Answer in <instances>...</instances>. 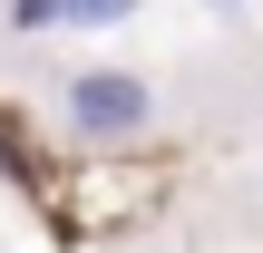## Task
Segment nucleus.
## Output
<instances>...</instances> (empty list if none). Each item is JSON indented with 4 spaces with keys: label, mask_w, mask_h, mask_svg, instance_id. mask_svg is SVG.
<instances>
[{
    "label": "nucleus",
    "mask_w": 263,
    "mask_h": 253,
    "mask_svg": "<svg viewBox=\"0 0 263 253\" xmlns=\"http://www.w3.org/2000/svg\"><path fill=\"white\" fill-rule=\"evenodd\" d=\"M146 0H59V29H117V20H137Z\"/></svg>",
    "instance_id": "2"
},
{
    "label": "nucleus",
    "mask_w": 263,
    "mask_h": 253,
    "mask_svg": "<svg viewBox=\"0 0 263 253\" xmlns=\"http://www.w3.org/2000/svg\"><path fill=\"white\" fill-rule=\"evenodd\" d=\"M0 20H10L20 39H39V29H59V0H0Z\"/></svg>",
    "instance_id": "3"
},
{
    "label": "nucleus",
    "mask_w": 263,
    "mask_h": 253,
    "mask_svg": "<svg viewBox=\"0 0 263 253\" xmlns=\"http://www.w3.org/2000/svg\"><path fill=\"white\" fill-rule=\"evenodd\" d=\"M59 127H68L78 146H127V137L156 127V88H146L137 68H78V78L59 88Z\"/></svg>",
    "instance_id": "1"
},
{
    "label": "nucleus",
    "mask_w": 263,
    "mask_h": 253,
    "mask_svg": "<svg viewBox=\"0 0 263 253\" xmlns=\"http://www.w3.org/2000/svg\"><path fill=\"white\" fill-rule=\"evenodd\" d=\"M205 10H234V0H205Z\"/></svg>",
    "instance_id": "4"
}]
</instances>
